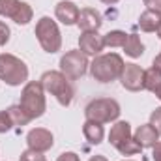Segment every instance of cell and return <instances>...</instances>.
I'll return each instance as SVG.
<instances>
[{
  "label": "cell",
  "mask_w": 161,
  "mask_h": 161,
  "mask_svg": "<svg viewBox=\"0 0 161 161\" xmlns=\"http://www.w3.org/2000/svg\"><path fill=\"white\" fill-rule=\"evenodd\" d=\"M129 137H133L131 135V124L129 122H116L113 127H111V131H109V142L116 148V146H120L124 141H127Z\"/></svg>",
  "instance_id": "14"
},
{
  "label": "cell",
  "mask_w": 161,
  "mask_h": 161,
  "mask_svg": "<svg viewBox=\"0 0 161 161\" xmlns=\"http://www.w3.org/2000/svg\"><path fill=\"white\" fill-rule=\"evenodd\" d=\"M88 68H90V62L82 51H68L60 58V71L69 80L80 79L88 71Z\"/></svg>",
  "instance_id": "7"
},
{
  "label": "cell",
  "mask_w": 161,
  "mask_h": 161,
  "mask_svg": "<svg viewBox=\"0 0 161 161\" xmlns=\"http://www.w3.org/2000/svg\"><path fill=\"white\" fill-rule=\"evenodd\" d=\"M19 105L23 111L30 116V120L40 118L47 111V99H45V88L40 80H28L21 92Z\"/></svg>",
  "instance_id": "2"
},
{
  "label": "cell",
  "mask_w": 161,
  "mask_h": 161,
  "mask_svg": "<svg viewBox=\"0 0 161 161\" xmlns=\"http://www.w3.org/2000/svg\"><path fill=\"white\" fill-rule=\"evenodd\" d=\"M99 2H103V4H107V6H113V4H118L120 0H99Z\"/></svg>",
  "instance_id": "33"
},
{
  "label": "cell",
  "mask_w": 161,
  "mask_h": 161,
  "mask_svg": "<svg viewBox=\"0 0 161 161\" xmlns=\"http://www.w3.org/2000/svg\"><path fill=\"white\" fill-rule=\"evenodd\" d=\"M26 144L30 150H36V152H47L53 148L54 144V137L49 129L45 127H36V129H30L28 135H26Z\"/></svg>",
  "instance_id": "9"
},
{
  "label": "cell",
  "mask_w": 161,
  "mask_h": 161,
  "mask_svg": "<svg viewBox=\"0 0 161 161\" xmlns=\"http://www.w3.org/2000/svg\"><path fill=\"white\" fill-rule=\"evenodd\" d=\"M103 36L97 32H82L79 38V51H82L86 56H97L103 51Z\"/></svg>",
  "instance_id": "11"
},
{
  "label": "cell",
  "mask_w": 161,
  "mask_h": 161,
  "mask_svg": "<svg viewBox=\"0 0 161 161\" xmlns=\"http://www.w3.org/2000/svg\"><path fill=\"white\" fill-rule=\"evenodd\" d=\"M32 17H34V11H32L30 4L21 2L19 8H17V11H15V15L11 17V21L17 23V25H28V23L32 21Z\"/></svg>",
  "instance_id": "19"
},
{
  "label": "cell",
  "mask_w": 161,
  "mask_h": 161,
  "mask_svg": "<svg viewBox=\"0 0 161 161\" xmlns=\"http://www.w3.org/2000/svg\"><path fill=\"white\" fill-rule=\"evenodd\" d=\"M84 116H86V120L97 122V124H109V122L118 120V116H120V105L113 97L92 99L84 107Z\"/></svg>",
  "instance_id": "5"
},
{
  "label": "cell",
  "mask_w": 161,
  "mask_h": 161,
  "mask_svg": "<svg viewBox=\"0 0 161 161\" xmlns=\"http://www.w3.org/2000/svg\"><path fill=\"white\" fill-rule=\"evenodd\" d=\"M161 23V13L152 11V9H144L139 17V26L142 32H156Z\"/></svg>",
  "instance_id": "16"
},
{
  "label": "cell",
  "mask_w": 161,
  "mask_h": 161,
  "mask_svg": "<svg viewBox=\"0 0 161 161\" xmlns=\"http://www.w3.org/2000/svg\"><path fill=\"white\" fill-rule=\"evenodd\" d=\"M0 80L9 86H21L28 80V66L15 54H0Z\"/></svg>",
  "instance_id": "4"
},
{
  "label": "cell",
  "mask_w": 161,
  "mask_h": 161,
  "mask_svg": "<svg viewBox=\"0 0 161 161\" xmlns=\"http://www.w3.org/2000/svg\"><path fill=\"white\" fill-rule=\"evenodd\" d=\"M36 38L40 41L41 49L49 54H54L62 49L60 28H58L56 21H53L51 17H41L36 23Z\"/></svg>",
  "instance_id": "6"
},
{
  "label": "cell",
  "mask_w": 161,
  "mask_h": 161,
  "mask_svg": "<svg viewBox=\"0 0 161 161\" xmlns=\"http://www.w3.org/2000/svg\"><path fill=\"white\" fill-rule=\"evenodd\" d=\"M152 68H156V69L161 73V53L156 56V58H154V64H152Z\"/></svg>",
  "instance_id": "31"
},
{
  "label": "cell",
  "mask_w": 161,
  "mask_h": 161,
  "mask_svg": "<svg viewBox=\"0 0 161 161\" xmlns=\"http://www.w3.org/2000/svg\"><path fill=\"white\" fill-rule=\"evenodd\" d=\"M124 60L116 53H107V54H97L94 56L90 64V73L92 77L99 82H113L120 79L122 69H124Z\"/></svg>",
  "instance_id": "1"
},
{
  "label": "cell",
  "mask_w": 161,
  "mask_h": 161,
  "mask_svg": "<svg viewBox=\"0 0 161 161\" xmlns=\"http://www.w3.org/2000/svg\"><path fill=\"white\" fill-rule=\"evenodd\" d=\"M56 161H80V158L75 154V152H64V154H60Z\"/></svg>",
  "instance_id": "29"
},
{
  "label": "cell",
  "mask_w": 161,
  "mask_h": 161,
  "mask_svg": "<svg viewBox=\"0 0 161 161\" xmlns=\"http://www.w3.org/2000/svg\"><path fill=\"white\" fill-rule=\"evenodd\" d=\"M40 82L43 84L45 92H49L51 96H54L56 101H58L62 107L71 105L73 96H75V90H73L69 79H68L62 71H45V73L41 75Z\"/></svg>",
  "instance_id": "3"
},
{
  "label": "cell",
  "mask_w": 161,
  "mask_h": 161,
  "mask_svg": "<svg viewBox=\"0 0 161 161\" xmlns=\"http://www.w3.org/2000/svg\"><path fill=\"white\" fill-rule=\"evenodd\" d=\"M125 40H127V34L124 30H111L109 34L103 36V45L111 47V49H116V47H124Z\"/></svg>",
  "instance_id": "20"
},
{
  "label": "cell",
  "mask_w": 161,
  "mask_h": 161,
  "mask_svg": "<svg viewBox=\"0 0 161 161\" xmlns=\"http://www.w3.org/2000/svg\"><path fill=\"white\" fill-rule=\"evenodd\" d=\"M161 88V73L156 68L144 69V80H142V90H148L152 94H156Z\"/></svg>",
  "instance_id": "18"
},
{
  "label": "cell",
  "mask_w": 161,
  "mask_h": 161,
  "mask_svg": "<svg viewBox=\"0 0 161 161\" xmlns=\"http://www.w3.org/2000/svg\"><path fill=\"white\" fill-rule=\"evenodd\" d=\"M133 139L142 146V148H152L158 141H159V133L152 124H142L135 129Z\"/></svg>",
  "instance_id": "13"
},
{
  "label": "cell",
  "mask_w": 161,
  "mask_h": 161,
  "mask_svg": "<svg viewBox=\"0 0 161 161\" xmlns=\"http://www.w3.org/2000/svg\"><path fill=\"white\" fill-rule=\"evenodd\" d=\"M82 135H84V139H86L90 144H99V142H103V137H105L103 124L86 120L82 124Z\"/></svg>",
  "instance_id": "15"
},
{
  "label": "cell",
  "mask_w": 161,
  "mask_h": 161,
  "mask_svg": "<svg viewBox=\"0 0 161 161\" xmlns=\"http://www.w3.org/2000/svg\"><path fill=\"white\" fill-rule=\"evenodd\" d=\"M150 124L158 129V133L161 135V107H158V109L150 114Z\"/></svg>",
  "instance_id": "26"
},
{
  "label": "cell",
  "mask_w": 161,
  "mask_h": 161,
  "mask_svg": "<svg viewBox=\"0 0 161 161\" xmlns=\"http://www.w3.org/2000/svg\"><path fill=\"white\" fill-rule=\"evenodd\" d=\"M19 161H47V158L43 156V152H36V150H25L21 152L19 156Z\"/></svg>",
  "instance_id": "24"
},
{
  "label": "cell",
  "mask_w": 161,
  "mask_h": 161,
  "mask_svg": "<svg viewBox=\"0 0 161 161\" xmlns=\"http://www.w3.org/2000/svg\"><path fill=\"white\" fill-rule=\"evenodd\" d=\"M146 9H152V11H158L161 13V0H142Z\"/></svg>",
  "instance_id": "28"
},
{
  "label": "cell",
  "mask_w": 161,
  "mask_h": 161,
  "mask_svg": "<svg viewBox=\"0 0 161 161\" xmlns=\"http://www.w3.org/2000/svg\"><path fill=\"white\" fill-rule=\"evenodd\" d=\"M122 49L129 58H141L142 53H144V45H142V41L137 34H127V40H125Z\"/></svg>",
  "instance_id": "17"
},
{
  "label": "cell",
  "mask_w": 161,
  "mask_h": 161,
  "mask_svg": "<svg viewBox=\"0 0 161 161\" xmlns=\"http://www.w3.org/2000/svg\"><path fill=\"white\" fill-rule=\"evenodd\" d=\"M19 4H21V0H0V15L11 19L17 11Z\"/></svg>",
  "instance_id": "23"
},
{
  "label": "cell",
  "mask_w": 161,
  "mask_h": 161,
  "mask_svg": "<svg viewBox=\"0 0 161 161\" xmlns=\"http://www.w3.org/2000/svg\"><path fill=\"white\" fill-rule=\"evenodd\" d=\"M6 111H8V114H9V120L13 124V127H15V125H26V124L30 122V116L23 111L21 105H11V107H8Z\"/></svg>",
  "instance_id": "21"
},
{
  "label": "cell",
  "mask_w": 161,
  "mask_h": 161,
  "mask_svg": "<svg viewBox=\"0 0 161 161\" xmlns=\"http://www.w3.org/2000/svg\"><path fill=\"white\" fill-rule=\"evenodd\" d=\"M156 97H158V99H159V101H161V88H159V90H158V92H156Z\"/></svg>",
  "instance_id": "35"
},
{
  "label": "cell",
  "mask_w": 161,
  "mask_h": 161,
  "mask_svg": "<svg viewBox=\"0 0 161 161\" xmlns=\"http://www.w3.org/2000/svg\"><path fill=\"white\" fill-rule=\"evenodd\" d=\"M125 161H131V159H125Z\"/></svg>",
  "instance_id": "36"
},
{
  "label": "cell",
  "mask_w": 161,
  "mask_h": 161,
  "mask_svg": "<svg viewBox=\"0 0 161 161\" xmlns=\"http://www.w3.org/2000/svg\"><path fill=\"white\" fill-rule=\"evenodd\" d=\"M90 161H107V158H105V156H92Z\"/></svg>",
  "instance_id": "32"
},
{
  "label": "cell",
  "mask_w": 161,
  "mask_h": 161,
  "mask_svg": "<svg viewBox=\"0 0 161 161\" xmlns=\"http://www.w3.org/2000/svg\"><path fill=\"white\" fill-rule=\"evenodd\" d=\"M152 159L154 161H161V142L159 141L152 146Z\"/></svg>",
  "instance_id": "30"
},
{
  "label": "cell",
  "mask_w": 161,
  "mask_h": 161,
  "mask_svg": "<svg viewBox=\"0 0 161 161\" xmlns=\"http://www.w3.org/2000/svg\"><path fill=\"white\" fill-rule=\"evenodd\" d=\"M101 25H103V19H101V13L99 11H96L94 8L80 9L77 26H79L82 32H97Z\"/></svg>",
  "instance_id": "12"
},
{
  "label": "cell",
  "mask_w": 161,
  "mask_h": 161,
  "mask_svg": "<svg viewBox=\"0 0 161 161\" xmlns=\"http://www.w3.org/2000/svg\"><path fill=\"white\" fill-rule=\"evenodd\" d=\"M79 13H80V9L77 8V4H73V2H69V0H62V2H58L56 8H54L56 19H58L62 25H66V26L77 25Z\"/></svg>",
  "instance_id": "10"
},
{
  "label": "cell",
  "mask_w": 161,
  "mask_h": 161,
  "mask_svg": "<svg viewBox=\"0 0 161 161\" xmlns=\"http://www.w3.org/2000/svg\"><path fill=\"white\" fill-rule=\"evenodd\" d=\"M142 80H144V69L137 64H125L122 69L120 75V82L122 86L129 92H139L142 90Z\"/></svg>",
  "instance_id": "8"
},
{
  "label": "cell",
  "mask_w": 161,
  "mask_h": 161,
  "mask_svg": "<svg viewBox=\"0 0 161 161\" xmlns=\"http://www.w3.org/2000/svg\"><path fill=\"white\" fill-rule=\"evenodd\" d=\"M9 34H11V32H9V26L0 21V47H4V45L9 41Z\"/></svg>",
  "instance_id": "27"
},
{
  "label": "cell",
  "mask_w": 161,
  "mask_h": 161,
  "mask_svg": "<svg viewBox=\"0 0 161 161\" xmlns=\"http://www.w3.org/2000/svg\"><path fill=\"white\" fill-rule=\"evenodd\" d=\"M11 127H13V124L9 120L8 111H0V133H8Z\"/></svg>",
  "instance_id": "25"
},
{
  "label": "cell",
  "mask_w": 161,
  "mask_h": 161,
  "mask_svg": "<svg viewBox=\"0 0 161 161\" xmlns=\"http://www.w3.org/2000/svg\"><path fill=\"white\" fill-rule=\"evenodd\" d=\"M156 32H158V38L161 40V23H159V26H158V30H156Z\"/></svg>",
  "instance_id": "34"
},
{
  "label": "cell",
  "mask_w": 161,
  "mask_h": 161,
  "mask_svg": "<svg viewBox=\"0 0 161 161\" xmlns=\"http://www.w3.org/2000/svg\"><path fill=\"white\" fill-rule=\"evenodd\" d=\"M116 150L120 152L122 156H135V154H139V152H142V146L133 139V137H129L127 141H124L120 146H116Z\"/></svg>",
  "instance_id": "22"
}]
</instances>
